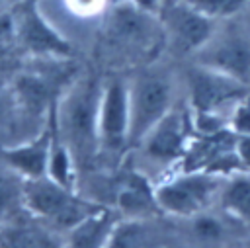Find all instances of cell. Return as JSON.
Returning <instances> with one entry per match:
<instances>
[{"mask_svg":"<svg viewBox=\"0 0 250 248\" xmlns=\"http://www.w3.org/2000/svg\"><path fill=\"white\" fill-rule=\"evenodd\" d=\"M191 59L250 86V27H240L234 20L221 23L211 41Z\"/></svg>","mask_w":250,"mask_h":248,"instance_id":"cell-10","label":"cell"},{"mask_svg":"<svg viewBox=\"0 0 250 248\" xmlns=\"http://www.w3.org/2000/svg\"><path fill=\"white\" fill-rule=\"evenodd\" d=\"M193 219V234L203 240V242H219L223 238V225L219 219L207 215V213H199Z\"/></svg>","mask_w":250,"mask_h":248,"instance_id":"cell-21","label":"cell"},{"mask_svg":"<svg viewBox=\"0 0 250 248\" xmlns=\"http://www.w3.org/2000/svg\"><path fill=\"white\" fill-rule=\"evenodd\" d=\"M221 207L227 215L242 221L250 227V176L236 174L225 180L219 193Z\"/></svg>","mask_w":250,"mask_h":248,"instance_id":"cell-17","label":"cell"},{"mask_svg":"<svg viewBox=\"0 0 250 248\" xmlns=\"http://www.w3.org/2000/svg\"><path fill=\"white\" fill-rule=\"evenodd\" d=\"M146 219H123L117 221L109 232L105 248H145L146 246Z\"/></svg>","mask_w":250,"mask_h":248,"instance_id":"cell-18","label":"cell"},{"mask_svg":"<svg viewBox=\"0 0 250 248\" xmlns=\"http://www.w3.org/2000/svg\"><path fill=\"white\" fill-rule=\"evenodd\" d=\"M70 12L78 16H96L104 14V10L109 6L107 0H66Z\"/></svg>","mask_w":250,"mask_h":248,"instance_id":"cell-24","label":"cell"},{"mask_svg":"<svg viewBox=\"0 0 250 248\" xmlns=\"http://www.w3.org/2000/svg\"><path fill=\"white\" fill-rule=\"evenodd\" d=\"M186 2L191 4L203 16L219 23L240 18L250 6V0H186Z\"/></svg>","mask_w":250,"mask_h":248,"instance_id":"cell-20","label":"cell"},{"mask_svg":"<svg viewBox=\"0 0 250 248\" xmlns=\"http://www.w3.org/2000/svg\"><path fill=\"white\" fill-rule=\"evenodd\" d=\"M236 154L242 168L250 170V135H236Z\"/></svg>","mask_w":250,"mask_h":248,"instance_id":"cell-25","label":"cell"},{"mask_svg":"<svg viewBox=\"0 0 250 248\" xmlns=\"http://www.w3.org/2000/svg\"><path fill=\"white\" fill-rule=\"evenodd\" d=\"M37 64L21 68L10 82L18 111L27 121L45 125L49 115L80 68L72 59H31Z\"/></svg>","mask_w":250,"mask_h":248,"instance_id":"cell-3","label":"cell"},{"mask_svg":"<svg viewBox=\"0 0 250 248\" xmlns=\"http://www.w3.org/2000/svg\"><path fill=\"white\" fill-rule=\"evenodd\" d=\"M160 23L164 29L166 47L176 55H197L217 33L219 21L203 16L186 0H170L160 12Z\"/></svg>","mask_w":250,"mask_h":248,"instance_id":"cell-9","label":"cell"},{"mask_svg":"<svg viewBox=\"0 0 250 248\" xmlns=\"http://www.w3.org/2000/svg\"><path fill=\"white\" fill-rule=\"evenodd\" d=\"M12 16L14 43L27 59H74L72 41L43 14L35 0H21Z\"/></svg>","mask_w":250,"mask_h":248,"instance_id":"cell-6","label":"cell"},{"mask_svg":"<svg viewBox=\"0 0 250 248\" xmlns=\"http://www.w3.org/2000/svg\"><path fill=\"white\" fill-rule=\"evenodd\" d=\"M102 90L104 80L88 70H78L51 111L55 135L70 152L78 174L100 156Z\"/></svg>","mask_w":250,"mask_h":248,"instance_id":"cell-1","label":"cell"},{"mask_svg":"<svg viewBox=\"0 0 250 248\" xmlns=\"http://www.w3.org/2000/svg\"><path fill=\"white\" fill-rule=\"evenodd\" d=\"M115 223L117 221L113 213L100 205L94 213L68 228L64 248H105V242Z\"/></svg>","mask_w":250,"mask_h":248,"instance_id":"cell-16","label":"cell"},{"mask_svg":"<svg viewBox=\"0 0 250 248\" xmlns=\"http://www.w3.org/2000/svg\"><path fill=\"white\" fill-rule=\"evenodd\" d=\"M23 178L16 172L0 174V225L23 211Z\"/></svg>","mask_w":250,"mask_h":248,"instance_id":"cell-19","label":"cell"},{"mask_svg":"<svg viewBox=\"0 0 250 248\" xmlns=\"http://www.w3.org/2000/svg\"><path fill=\"white\" fill-rule=\"evenodd\" d=\"M20 115L10 84H0V127L10 125Z\"/></svg>","mask_w":250,"mask_h":248,"instance_id":"cell-23","label":"cell"},{"mask_svg":"<svg viewBox=\"0 0 250 248\" xmlns=\"http://www.w3.org/2000/svg\"><path fill=\"white\" fill-rule=\"evenodd\" d=\"M227 176L199 170H186L184 174L162 182L154 187L160 211L176 217H195L205 213L215 197H219Z\"/></svg>","mask_w":250,"mask_h":248,"instance_id":"cell-8","label":"cell"},{"mask_svg":"<svg viewBox=\"0 0 250 248\" xmlns=\"http://www.w3.org/2000/svg\"><path fill=\"white\" fill-rule=\"evenodd\" d=\"M53 135V121L49 115V121L33 135H29L25 141L0 146V158L12 172L20 174L23 180L43 178L49 172Z\"/></svg>","mask_w":250,"mask_h":248,"instance_id":"cell-12","label":"cell"},{"mask_svg":"<svg viewBox=\"0 0 250 248\" xmlns=\"http://www.w3.org/2000/svg\"><path fill=\"white\" fill-rule=\"evenodd\" d=\"M189 115L174 105L139 145L143 152L156 162L182 160L189 146Z\"/></svg>","mask_w":250,"mask_h":248,"instance_id":"cell-13","label":"cell"},{"mask_svg":"<svg viewBox=\"0 0 250 248\" xmlns=\"http://www.w3.org/2000/svg\"><path fill=\"white\" fill-rule=\"evenodd\" d=\"M129 84V146H139L150 129L176 105V82L168 68L143 64Z\"/></svg>","mask_w":250,"mask_h":248,"instance_id":"cell-4","label":"cell"},{"mask_svg":"<svg viewBox=\"0 0 250 248\" xmlns=\"http://www.w3.org/2000/svg\"><path fill=\"white\" fill-rule=\"evenodd\" d=\"M31 217V215H29ZM0 246L2 248H64V242L57 238L53 227L31 217L23 221L12 217L0 225Z\"/></svg>","mask_w":250,"mask_h":248,"instance_id":"cell-15","label":"cell"},{"mask_svg":"<svg viewBox=\"0 0 250 248\" xmlns=\"http://www.w3.org/2000/svg\"><path fill=\"white\" fill-rule=\"evenodd\" d=\"M186 88L193 117H223L225 107L232 109L250 96V86L199 62H191L186 70Z\"/></svg>","mask_w":250,"mask_h":248,"instance_id":"cell-7","label":"cell"},{"mask_svg":"<svg viewBox=\"0 0 250 248\" xmlns=\"http://www.w3.org/2000/svg\"><path fill=\"white\" fill-rule=\"evenodd\" d=\"M166 47L158 16L146 14L131 2L109 4L100 21L98 51L104 59L119 64H148Z\"/></svg>","mask_w":250,"mask_h":248,"instance_id":"cell-2","label":"cell"},{"mask_svg":"<svg viewBox=\"0 0 250 248\" xmlns=\"http://www.w3.org/2000/svg\"><path fill=\"white\" fill-rule=\"evenodd\" d=\"M229 129L234 135H250V96L240 100L229 115Z\"/></svg>","mask_w":250,"mask_h":248,"instance_id":"cell-22","label":"cell"},{"mask_svg":"<svg viewBox=\"0 0 250 248\" xmlns=\"http://www.w3.org/2000/svg\"><path fill=\"white\" fill-rule=\"evenodd\" d=\"M115 207L129 219H148L160 211L154 195V187L145 176L131 170L125 172L113 189Z\"/></svg>","mask_w":250,"mask_h":248,"instance_id":"cell-14","label":"cell"},{"mask_svg":"<svg viewBox=\"0 0 250 248\" xmlns=\"http://www.w3.org/2000/svg\"><path fill=\"white\" fill-rule=\"evenodd\" d=\"M129 84L123 76L104 80L100 100V154L121 156L129 148Z\"/></svg>","mask_w":250,"mask_h":248,"instance_id":"cell-11","label":"cell"},{"mask_svg":"<svg viewBox=\"0 0 250 248\" xmlns=\"http://www.w3.org/2000/svg\"><path fill=\"white\" fill-rule=\"evenodd\" d=\"M21 0H0V14H8L12 12Z\"/></svg>","mask_w":250,"mask_h":248,"instance_id":"cell-27","label":"cell"},{"mask_svg":"<svg viewBox=\"0 0 250 248\" xmlns=\"http://www.w3.org/2000/svg\"><path fill=\"white\" fill-rule=\"evenodd\" d=\"M98 207L80 197L74 187H66L49 176L23 182V211L53 228L68 230Z\"/></svg>","mask_w":250,"mask_h":248,"instance_id":"cell-5","label":"cell"},{"mask_svg":"<svg viewBox=\"0 0 250 248\" xmlns=\"http://www.w3.org/2000/svg\"><path fill=\"white\" fill-rule=\"evenodd\" d=\"M109 4H117V2H125V0H107Z\"/></svg>","mask_w":250,"mask_h":248,"instance_id":"cell-28","label":"cell"},{"mask_svg":"<svg viewBox=\"0 0 250 248\" xmlns=\"http://www.w3.org/2000/svg\"><path fill=\"white\" fill-rule=\"evenodd\" d=\"M127 2H131L133 6H137L139 10H143V12H146V14H152V16H158V18H160L162 8H164L166 2H170V0H127Z\"/></svg>","mask_w":250,"mask_h":248,"instance_id":"cell-26","label":"cell"}]
</instances>
